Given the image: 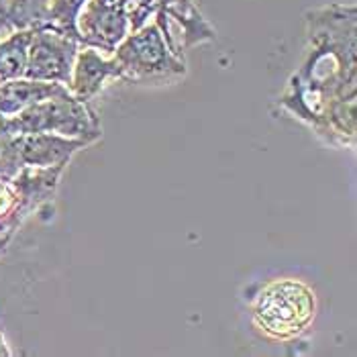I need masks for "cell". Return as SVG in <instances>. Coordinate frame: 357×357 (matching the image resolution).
Returning <instances> with one entry per match:
<instances>
[{
    "mask_svg": "<svg viewBox=\"0 0 357 357\" xmlns=\"http://www.w3.org/2000/svg\"><path fill=\"white\" fill-rule=\"evenodd\" d=\"M80 47L82 45L78 41L66 35H59L50 29L33 27L25 78L63 84L68 88Z\"/></svg>",
    "mask_w": 357,
    "mask_h": 357,
    "instance_id": "5b68a950",
    "label": "cell"
},
{
    "mask_svg": "<svg viewBox=\"0 0 357 357\" xmlns=\"http://www.w3.org/2000/svg\"><path fill=\"white\" fill-rule=\"evenodd\" d=\"M0 129L8 135L55 133L86 143L102 137L100 121L90 102L74 98L70 92L35 102L15 116H0Z\"/></svg>",
    "mask_w": 357,
    "mask_h": 357,
    "instance_id": "3957f363",
    "label": "cell"
},
{
    "mask_svg": "<svg viewBox=\"0 0 357 357\" xmlns=\"http://www.w3.org/2000/svg\"><path fill=\"white\" fill-rule=\"evenodd\" d=\"M8 243H10V239L0 237V255H4V251H6V248H8Z\"/></svg>",
    "mask_w": 357,
    "mask_h": 357,
    "instance_id": "5bb4252c",
    "label": "cell"
},
{
    "mask_svg": "<svg viewBox=\"0 0 357 357\" xmlns=\"http://www.w3.org/2000/svg\"><path fill=\"white\" fill-rule=\"evenodd\" d=\"M317 310L314 292L298 280L270 282L253 304V321L268 337L288 341L312 323Z\"/></svg>",
    "mask_w": 357,
    "mask_h": 357,
    "instance_id": "277c9868",
    "label": "cell"
},
{
    "mask_svg": "<svg viewBox=\"0 0 357 357\" xmlns=\"http://www.w3.org/2000/svg\"><path fill=\"white\" fill-rule=\"evenodd\" d=\"M6 10H8V0H0V17L6 21Z\"/></svg>",
    "mask_w": 357,
    "mask_h": 357,
    "instance_id": "4fadbf2b",
    "label": "cell"
},
{
    "mask_svg": "<svg viewBox=\"0 0 357 357\" xmlns=\"http://www.w3.org/2000/svg\"><path fill=\"white\" fill-rule=\"evenodd\" d=\"M84 4L86 0H50L39 29H50L80 43V33H78L76 23H78V15L84 8Z\"/></svg>",
    "mask_w": 357,
    "mask_h": 357,
    "instance_id": "8fae6325",
    "label": "cell"
},
{
    "mask_svg": "<svg viewBox=\"0 0 357 357\" xmlns=\"http://www.w3.org/2000/svg\"><path fill=\"white\" fill-rule=\"evenodd\" d=\"M112 80H121L116 59L112 55L100 54L94 47H80L68 84L70 94L82 102H90Z\"/></svg>",
    "mask_w": 357,
    "mask_h": 357,
    "instance_id": "8992f818",
    "label": "cell"
},
{
    "mask_svg": "<svg viewBox=\"0 0 357 357\" xmlns=\"http://www.w3.org/2000/svg\"><path fill=\"white\" fill-rule=\"evenodd\" d=\"M356 4L306 10L310 52L278 100L337 147L356 139Z\"/></svg>",
    "mask_w": 357,
    "mask_h": 357,
    "instance_id": "6da1fadb",
    "label": "cell"
},
{
    "mask_svg": "<svg viewBox=\"0 0 357 357\" xmlns=\"http://www.w3.org/2000/svg\"><path fill=\"white\" fill-rule=\"evenodd\" d=\"M112 57L121 68V82L165 84L186 76L180 47L169 35V19L162 13L153 15V23L129 33Z\"/></svg>",
    "mask_w": 357,
    "mask_h": 357,
    "instance_id": "7a4b0ae2",
    "label": "cell"
},
{
    "mask_svg": "<svg viewBox=\"0 0 357 357\" xmlns=\"http://www.w3.org/2000/svg\"><path fill=\"white\" fill-rule=\"evenodd\" d=\"M70 92L63 84L17 78L0 84V116H15L35 102Z\"/></svg>",
    "mask_w": 357,
    "mask_h": 357,
    "instance_id": "ba28073f",
    "label": "cell"
},
{
    "mask_svg": "<svg viewBox=\"0 0 357 357\" xmlns=\"http://www.w3.org/2000/svg\"><path fill=\"white\" fill-rule=\"evenodd\" d=\"M155 4L158 13L180 23L184 31V50L217 39V31L202 17V13L196 6V0H155Z\"/></svg>",
    "mask_w": 357,
    "mask_h": 357,
    "instance_id": "9c48e42d",
    "label": "cell"
},
{
    "mask_svg": "<svg viewBox=\"0 0 357 357\" xmlns=\"http://www.w3.org/2000/svg\"><path fill=\"white\" fill-rule=\"evenodd\" d=\"M0 356H10V349L6 347V341L2 339V335H0Z\"/></svg>",
    "mask_w": 357,
    "mask_h": 357,
    "instance_id": "7c38bea8",
    "label": "cell"
},
{
    "mask_svg": "<svg viewBox=\"0 0 357 357\" xmlns=\"http://www.w3.org/2000/svg\"><path fill=\"white\" fill-rule=\"evenodd\" d=\"M13 137L23 167L68 165L76 151L90 145L82 139L61 137L55 133H29V135H13Z\"/></svg>",
    "mask_w": 357,
    "mask_h": 357,
    "instance_id": "52a82bcc",
    "label": "cell"
},
{
    "mask_svg": "<svg viewBox=\"0 0 357 357\" xmlns=\"http://www.w3.org/2000/svg\"><path fill=\"white\" fill-rule=\"evenodd\" d=\"M31 37L33 27L15 29L0 35V84L25 78Z\"/></svg>",
    "mask_w": 357,
    "mask_h": 357,
    "instance_id": "30bf717a",
    "label": "cell"
}]
</instances>
